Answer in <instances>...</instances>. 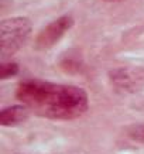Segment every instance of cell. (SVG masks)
<instances>
[{"label": "cell", "instance_id": "ba28073f", "mask_svg": "<svg viewBox=\"0 0 144 154\" xmlns=\"http://www.w3.org/2000/svg\"><path fill=\"white\" fill-rule=\"evenodd\" d=\"M107 2H117V0H107Z\"/></svg>", "mask_w": 144, "mask_h": 154}, {"label": "cell", "instance_id": "3957f363", "mask_svg": "<svg viewBox=\"0 0 144 154\" xmlns=\"http://www.w3.org/2000/svg\"><path fill=\"white\" fill-rule=\"evenodd\" d=\"M72 26H74V19L68 14H64L57 20L51 21L50 24H47L45 27L38 33L37 38H35L37 50H48L52 45H55L57 42L62 38V35L66 31H69V28Z\"/></svg>", "mask_w": 144, "mask_h": 154}, {"label": "cell", "instance_id": "5b68a950", "mask_svg": "<svg viewBox=\"0 0 144 154\" xmlns=\"http://www.w3.org/2000/svg\"><path fill=\"white\" fill-rule=\"evenodd\" d=\"M28 110L24 105H14L2 109L0 112V125L2 126H14L24 122L28 117Z\"/></svg>", "mask_w": 144, "mask_h": 154}, {"label": "cell", "instance_id": "277c9868", "mask_svg": "<svg viewBox=\"0 0 144 154\" xmlns=\"http://www.w3.org/2000/svg\"><path fill=\"white\" fill-rule=\"evenodd\" d=\"M110 78L113 84L126 91L136 89V85L139 82H144V75L141 72L130 69H115L110 74Z\"/></svg>", "mask_w": 144, "mask_h": 154}, {"label": "cell", "instance_id": "7a4b0ae2", "mask_svg": "<svg viewBox=\"0 0 144 154\" xmlns=\"http://www.w3.org/2000/svg\"><path fill=\"white\" fill-rule=\"evenodd\" d=\"M31 33V21L27 17H10L0 23V57L6 60L14 55L27 41Z\"/></svg>", "mask_w": 144, "mask_h": 154}, {"label": "cell", "instance_id": "6da1fadb", "mask_svg": "<svg viewBox=\"0 0 144 154\" xmlns=\"http://www.w3.org/2000/svg\"><path fill=\"white\" fill-rule=\"evenodd\" d=\"M16 96L30 112L54 120L78 119L89 107L85 89L50 81H23L17 86Z\"/></svg>", "mask_w": 144, "mask_h": 154}, {"label": "cell", "instance_id": "52a82bcc", "mask_svg": "<svg viewBox=\"0 0 144 154\" xmlns=\"http://www.w3.org/2000/svg\"><path fill=\"white\" fill-rule=\"evenodd\" d=\"M130 136L134 140H143L144 141V126H136L130 130Z\"/></svg>", "mask_w": 144, "mask_h": 154}, {"label": "cell", "instance_id": "8992f818", "mask_svg": "<svg viewBox=\"0 0 144 154\" xmlns=\"http://www.w3.org/2000/svg\"><path fill=\"white\" fill-rule=\"evenodd\" d=\"M19 72V65L16 62H2L0 65V79L11 78Z\"/></svg>", "mask_w": 144, "mask_h": 154}]
</instances>
